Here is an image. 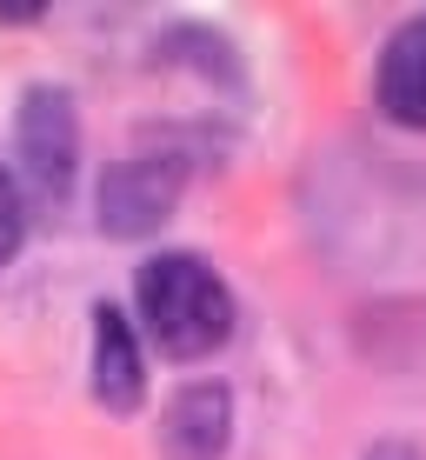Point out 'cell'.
<instances>
[{"label":"cell","mask_w":426,"mask_h":460,"mask_svg":"<svg viewBox=\"0 0 426 460\" xmlns=\"http://www.w3.org/2000/svg\"><path fill=\"white\" fill-rule=\"evenodd\" d=\"M134 307L167 360H207L233 334V294L207 253H153L134 280Z\"/></svg>","instance_id":"obj_1"},{"label":"cell","mask_w":426,"mask_h":460,"mask_svg":"<svg viewBox=\"0 0 426 460\" xmlns=\"http://www.w3.org/2000/svg\"><path fill=\"white\" fill-rule=\"evenodd\" d=\"M13 154H21V181L34 187V200L60 208L74 194L81 173V114H74L67 87H27L21 114H13Z\"/></svg>","instance_id":"obj_2"},{"label":"cell","mask_w":426,"mask_h":460,"mask_svg":"<svg viewBox=\"0 0 426 460\" xmlns=\"http://www.w3.org/2000/svg\"><path fill=\"white\" fill-rule=\"evenodd\" d=\"M180 187H187L180 154H134V161L107 167V181H100V227L114 234V241H140V234H153L173 214Z\"/></svg>","instance_id":"obj_3"},{"label":"cell","mask_w":426,"mask_h":460,"mask_svg":"<svg viewBox=\"0 0 426 460\" xmlns=\"http://www.w3.org/2000/svg\"><path fill=\"white\" fill-rule=\"evenodd\" d=\"M233 440V394L220 380H187L167 401L161 420V454L167 460H220Z\"/></svg>","instance_id":"obj_4"},{"label":"cell","mask_w":426,"mask_h":460,"mask_svg":"<svg viewBox=\"0 0 426 460\" xmlns=\"http://www.w3.org/2000/svg\"><path fill=\"white\" fill-rule=\"evenodd\" d=\"M373 93H380V114L400 127H426V13L400 21L380 47V67H373Z\"/></svg>","instance_id":"obj_5"},{"label":"cell","mask_w":426,"mask_h":460,"mask_svg":"<svg viewBox=\"0 0 426 460\" xmlns=\"http://www.w3.org/2000/svg\"><path fill=\"white\" fill-rule=\"evenodd\" d=\"M93 394L107 414H134L147 394V360H140V334L127 327L120 307H93Z\"/></svg>","instance_id":"obj_6"},{"label":"cell","mask_w":426,"mask_h":460,"mask_svg":"<svg viewBox=\"0 0 426 460\" xmlns=\"http://www.w3.org/2000/svg\"><path fill=\"white\" fill-rule=\"evenodd\" d=\"M27 241V200H21V187H13V173L0 167V267L21 253Z\"/></svg>","instance_id":"obj_7"},{"label":"cell","mask_w":426,"mask_h":460,"mask_svg":"<svg viewBox=\"0 0 426 460\" xmlns=\"http://www.w3.org/2000/svg\"><path fill=\"white\" fill-rule=\"evenodd\" d=\"M367 460H420V454H413V447H400V440H387V447H373Z\"/></svg>","instance_id":"obj_8"}]
</instances>
